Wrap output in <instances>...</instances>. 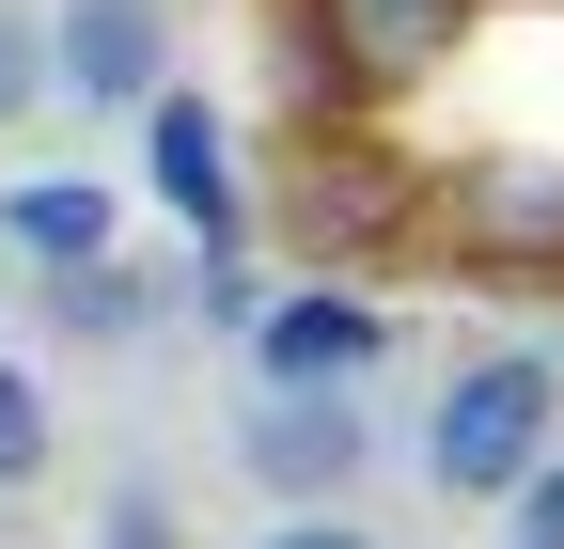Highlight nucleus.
<instances>
[{"mask_svg": "<svg viewBox=\"0 0 564 549\" xmlns=\"http://www.w3.org/2000/svg\"><path fill=\"white\" fill-rule=\"evenodd\" d=\"M0 236H17L32 267H79V251H110V189L95 173H17L0 189Z\"/></svg>", "mask_w": 564, "mask_h": 549, "instance_id": "nucleus-8", "label": "nucleus"}, {"mask_svg": "<svg viewBox=\"0 0 564 549\" xmlns=\"http://www.w3.org/2000/svg\"><path fill=\"white\" fill-rule=\"evenodd\" d=\"M236 471H251L267 503H345L377 471V424H361L345 377H251L236 392Z\"/></svg>", "mask_w": 564, "mask_h": 549, "instance_id": "nucleus-2", "label": "nucleus"}, {"mask_svg": "<svg viewBox=\"0 0 564 549\" xmlns=\"http://www.w3.org/2000/svg\"><path fill=\"white\" fill-rule=\"evenodd\" d=\"M32 110H47V17H32V0H0V142H17Z\"/></svg>", "mask_w": 564, "mask_h": 549, "instance_id": "nucleus-12", "label": "nucleus"}, {"mask_svg": "<svg viewBox=\"0 0 564 549\" xmlns=\"http://www.w3.org/2000/svg\"><path fill=\"white\" fill-rule=\"evenodd\" d=\"M549 440H564V362H549V346H486V362L440 377V408H423V471H440V503H502Z\"/></svg>", "mask_w": 564, "mask_h": 549, "instance_id": "nucleus-1", "label": "nucleus"}, {"mask_svg": "<svg viewBox=\"0 0 564 549\" xmlns=\"http://www.w3.org/2000/svg\"><path fill=\"white\" fill-rule=\"evenodd\" d=\"M251 377H377V346H392V314L377 299H345V283H299V299H251Z\"/></svg>", "mask_w": 564, "mask_h": 549, "instance_id": "nucleus-6", "label": "nucleus"}, {"mask_svg": "<svg viewBox=\"0 0 564 549\" xmlns=\"http://www.w3.org/2000/svg\"><path fill=\"white\" fill-rule=\"evenodd\" d=\"M47 455H63V408L32 362H0V487H47Z\"/></svg>", "mask_w": 564, "mask_h": 549, "instance_id": "nucleus-10", "label": "nucleus"}, {"mask_svg": "<svg viewBox=\"0 0 564 549\" xmlns=\"http://www.w3.org/2000/svg\"><path fill=\"white\" fill-rule=\"evenodd\" d=\"M95 549H188V518H173L158 471H110V487H95Z\"/></svg>", "mask_w": 564, "mask_h": 549, "instance_id": "nucleus-11", "label": "nucleus"}, {"mask_svg": "<svg viewBox=\"0 0 564 549\" xmlns=\"http://www.w3.org/2000/svg\"><path fill=\"white\" fill-rule=\"evenodd\" d=\"M158 79H173V17H158V0H47V95L141 110Z\"/></svg>", "mask_w": 564, "mask_h": 549, "instance_id": "nucleus-3", "label": "nucleus"}, {"mask_svg": "<svg viewBox=\"0 0 564 549\" xmlns=\"http://www.w3.org/2000/svg\"><path fill=\"white\" fill-rule=\"evenodd\" d=\"M455 220L502 251V267H533V251H564V173H470Z\"/></svg>", "mask_w": 564, "mask_h": 549, "instance_id": "nucleus-9", "label": "nucleus"}, {"mask_svg": "<svg viewBox=\"0 0 564 549\" xmlns=\"http://www.w3.org/2000/svg\"><path fill=\"white\" fill-rule=\"evenodd\" d=\"M47 330L63 346H141V330H158V283H141L126 251H79V267H47Z\"/></svg>", "mask_w": 564, "mask_h": 549, "instance_id": "nucleus-7", "label": "nucleus"}, {"mask_svg": "<svg viewBox=\"0 0 564 549\" xmlns=\"http://www.w3.org/2000/svg\"><path fill=\"white\" fill-rule=\"evenodd\" d=\"M141 189H158L204 251H236V126L204 110V95H173V79L141 95Z\"/></svg>", "mask_w": 564, "mask_h": 549, "instance_id": "nucleus-4", "label": "nucleus"}, {"mask_svg": "<svg viewBox=\"0 0 564 549\" xmlns=\"http://www.w3.org/2000/svg\"><path fill=\"white\" fill-rule=\"evenodd\" d=\"M502 549H564V440H549L518 487H502Z\"/></svg>", "mask_w": 564, "mask_h": 549, "instance_id": "nucleus-13", "label": "nucleus"}, {"mask_svg": "<svg viewBox=\"0 0 564 549\" xmlns=\"http://www.w3.org/2000/svg\"><path fill=\"white\" fill-rule=\"evenodd\" d=\"M470 32V0H314V47H329V79H361V95H408V79H440Z\"/></svg>", "mask_w": 564, "mask_h": 549, "instance_id": "nucleus-5", "label": "nucleus"}, {"mask_svg": "<svg viewBox=\"0 0 564 549\" xmlns=\"http://www.w3.org/2000/svg\"><path fill=\"white\" fill-rule=\"evenodd\" d=\"M267 549H377V534L345 518V503H282V534H267Z\"/></svg>", "mask_w": 564, "mask_h": 549, "instance_id": "nucleus-14", "label": "nucleus"}]
</instances>
